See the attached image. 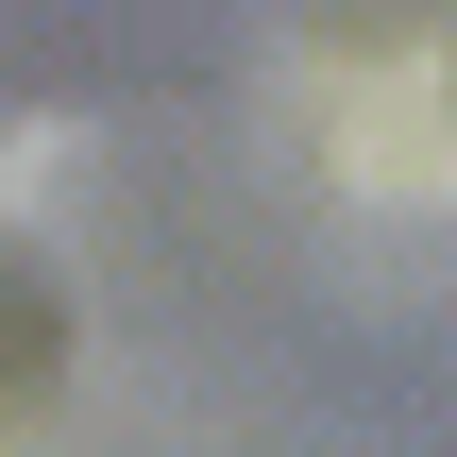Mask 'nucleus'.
<instances>
[{"mask_svg": "<svg viewBox=\"0 0 457 457\" xmlns=\"http://www.w3.org/2000/svg\"><path fill=\"white\" fill-rule=\"evenodd\" d=\"M339 102V187H373V204H457V85L441 68H339L322 85Z\"/></svg>", "mask_w": 457, "mask_h": 457, "instance_id": "obj_1", "label": "nucleus"}]
</instances>
